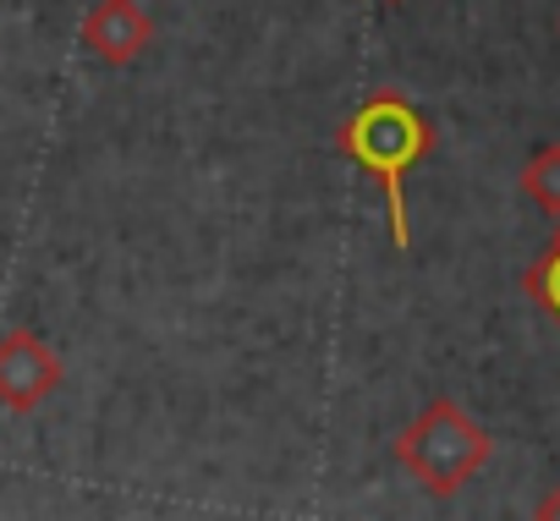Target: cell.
<instances>
[{"mask_svg":"<svg viewBox=\"0 0 560 521\" xmlns=\"http://www.w3.org/2000/svg\"><path fill=\"white\" fill-rule=\"evenodd\" d=\"M494 455V434L451 395H434L401 434H396V461L401 472L434 494V499H451L462 494Z\"/></svg>","mask_w":560,"mask_h":521,"instance_id":"2","label":"cell"},{"mask_svg":"<svg viewBox=\"0 0 560 521\" xmlns=\"http://www.w3.org/2000/svg\"><path fill=\"white\" fill-rule=\"evenodd\" d=\"M522 292L533 297V308H544V319L560 330V220H555V236L549 247L533 258V264L522 270Z\"/></svg>","mask_w":560,"mask_h":521,"instance_id":"5","label":"cell"},{"mask_svg":"<svg viewBox=\"0 0 560 521\" xmlns=\"http://www.w3.org/2000/svg\"><path fill=\"white\" fill-rule=\"evenodd\" d=\"M434 121L418 110V99H407L401 88H369L336 127V149L374 176V187L385 192V220H390V247L407 252L412 247V203H407V176L434 154Z\"/></svg>","mask_w":560,"mask_h":521,"instance_id":"1","label":"cell"},{"mask_svg":"<svg viewBox=\"0 0 560 521\" xmlns=\"http://www.w3.org/2000/svg\"><path fill=\"white\" fill-rule=\"evenodd\" d=\"M83 50L94 61H105L110 72H127L132 61L149 56L154 45V17L138 7V0H94L83 12V28H78Z\"/></svg>","mask_w":560,"mask_h":521,"instance_id":"4","label":"cell"},{"mask_svg":"<svg viewBox=\"0 0 560 521\" xmlns=\"http://www.w3.org/2000/svg\"><path fill=\"white\" fill-rule=\"evenodd\" d=\"M533 521H560V483L544 488V499L533 505Z\"/></svg>","mask_w":560,"mask_h":521,"instance_id":"7","label":"cell"},{"mask_svg":"<svg viewBox=\"0 0 560 521\" xmlns=\"http://www.w3.org/2000/svg\"><path fill=\"white\" fill-rule=\"evenodd\" d=\"M61 379H67L61 352L39 330L18 324V330L0 335V412H12V417L39 412L61 390Z\"/></svg>","mask_w":560,"mask_h":521,"instance_id":"3","label":"cell"},{"mask_svg":"<svg viewBox=\"0 0 560 521\" xmlns=\"http://www.w3.org/2000/svg\"><path fill=\"white\" fill-rule=\"evenodd\" d=\"M522 192L560 220V143H544L527 165H522Z\"/></svg>","mask_w":560,"mask_h":521,"instance_id":"6","label":"cell"}]
</instances>
